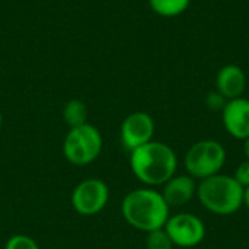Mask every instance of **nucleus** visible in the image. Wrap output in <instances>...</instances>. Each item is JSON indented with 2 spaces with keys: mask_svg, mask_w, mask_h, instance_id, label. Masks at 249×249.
<instances>
[{
  "mask_svg": "<svg viewBox=\"0 0 249 249\" xmlns=\"http://www.w3.org/2000/svg\"><path fill=\"white\" fill-rule=\"evenodd\" d=\"M109 200L108 185L98 178H88L76 185L71 194L73 209L82 216H93L105 209Z\"/></svg>",
  "mask_w": 249,
  "mask_h": 249,
  "instance_id": "423d86ee",
  "label": "nucleus"
},
{
  "mask_svg": "<svg viewBox=\"0 0 249 249\" xmlns=\"http://www.w3.org/2000/svg\"><path fill=\"white\" fill-rule=\"evenodd\" d=\"M206 102H207V105H209L210 109H214V111L222 109V111H223V108H225L228 99H226L222 93H219V92H212V93H209Z\"/></svg>",
  "mask_w": 249,
  "mask_h": 249,
  "instance_id": "dca6fc26",
  "label": "nucleus"
},
{
  "mask_svg": "<svg viewBox=\"0 0 249 249\" xmlns=\"http://www.w3.org/2000/svg\"><path fill=\"white\" fill-rule=\"evenodd\" d=\"M0 127H1V112H0Z\"/></svg>",
  "mask_w": 249,
  "mask_h": 249,
  "instance_id": "aec40b11",
  "label": "nucleus"
},
{
  "mask_svg": "<svg viewBox=\"0 0 249 249\" xmlns=\"http://www.w3.org/2000/svg\"><path fill=\"white\" fill-rule=\"evenodd\" d=\"M172 247H174V242L171 241L169 235L166 233L163 228L147 233V238H146L147 249H172Z\"/></svg>",
  "mask_w": 249,
  "mask_h": 249,
  "instance_id": "4468645a",
  "label": "nucleus"
},
{
  "mask_svg": "<svg viewBox=\"0 0 249 249\" xmlns=\"http://www.w3.org/2000/svg\"><path fill=\"white\" fill-rule=\"evenodd\" d=\"M191 0H149V4L155 13L163 18H174L182 15Z\"/></svg>",
  "mask_w": 249,
  "mask_h": 249,
  "instance_id": "ddd939ff",
  "label": "nucleus"
},
{
  "mask_svg": "<svg viewBox=\"0 0 249 249\" xmlns=\"http://www.w3.org/2000/svg\"><path fill=\"white\" fill-rule=\"evenodd\" d=\"M222 118L228 133L239 140H247L249 137V99L235 98L226 102Z\"/></svg>",
  "mask_w": 249,
  "mask_h": 249,
  "instance_id": "1a4fd4ad",
  "label": "nucleus"
},
{
  "mask_svg": "<svg viewBox=\"0 0 249 249\" xmlns=\"http://www.w3.org/2000/svg\"><path fill=\"white\" fill-rule=\"evenodd\" d=\"M101 150L102 136L96 127L88 123L70 128L63 143L64 158L77 166L89 165L96 160L101 155Z\"/></svg>",
  "mask_w": 249,
  "mask_h": 249,
  "instance_id": "20e7f679",
  "label": "nucleus"
},
{
  "mask_svg": "<svg viewBox=\"0 0 249 249\" xmlns=\"http://www.w3.org/2000/svg\"><path fill=\"white\" fill-rule=\"evenodd\" d=\"M163 198L169 207H181L190 203L196 193H197V185L190 175H179V177H172L166 184H163Z\"/></svg>",
  "mask_w": 249,
  "mask_h": 249,
  "instance_id": "9d476101",
  "label": "nucleus"
},
{
  "mask_svg": "<svg viewBox=\"0 0 249 249\" xmlns=\"http://www.w3.org/2000/svg\"><path fill=\"white\" fill-rule=\"evenodd\" d=\"M174 245L191 248L198 245L206 236L204 223L194 214L181 213L168 219L165 228Z\"/></svg>",
  "mask_w": 249,
  "mask_h": 249,
  "instance_id": "0eeeda50",
  "label": "nucleus"
},
{
  "mask_svg": "<svg viewBox=\"0 0 249 249\" xmlns=\"http://www.w3.org/2000/svg\"><path fill=\"white\" fill-rule=\"evenodd\" d=\"M244 204L249 209V187L244 188Z\"/></svg>",
  "mask_w": 249,
  "mask_h": 249,
  "instance_id": "a211bd4d",
  "label": "nucleus"
},
{
  "mask_svg": "<svg viewBox=\"0 0 249 249\" xmlns=\"http://www.w3.org/2000/svg\"><path fill=\"white\" fill-rule=\"evenodd\" d=\"M133 174L147 185L166 184L177 171L175 152L162 142H149L131 152Z\"/></svg>",
  "mask_w": 249,
  "mask_h": 249,
  "instance_id": "f03ea898",
  "label": "nucleus"
},
{
  "mask_svg": "<svg viewBox=\"0 0 249 249\" xmlns=\"http://www.w3.org/2000/svg\"><path fill=\"white\" fill-rule=\"evenodd\" d=\"M217 92L222 93L228 101L242 96L247 88V76L244 70L236 64H228L222 67L216 77Z\"/></svg>",
  "mask_w": 249,
  "mask_h": 249,
  "instance_id": "9b49d317",
  "label": "nucleus"
},
{
  "mask_svg": "<svg viewBox=\"0 0 249 249\" xmlns=\"http://www.w3.org/2000/svg\"><path fill=\"white\" fill-rule=\"evenodd\" d=\"M245 155H247V158H248L249 160V137L245 140Z\"/></svg>",
  "mask_w": 249,
  "mask_h": 249,
  "instance_id": "6ab92c4d",
  "label": "nucleus"
},
{
  "mask_svg": "<svg viewBox=\"0 0 249 249\" xmlns=\"http://www.w3.org/2000/svg\"><path fill=\"white\" fill-rule=\"evenodd\" d=\"M4 249H39L38 244L26 235H15L9 238Z\"/></svg>",
  "mask_w": 249,
  "mask_h": 249,
  "instance_id": "2eb2a0df",
  "label": "nucleus"
},
{
  "mask_svg": "<svg viewBox=\"0 0 249 249\" xmlns=\"http://www.w3.org/2000/svg\"><path fill=\"white\" fill-rule=\"evenodd\" d=\"M235 179H236L244 188L249 187V160L242 162V163L238 166V169H236V172H235Z\"/></svg>",
  "mask_w": 249,
  "mask_h": 249,
  "instance_id": "f3484780",
  "label": "nucleus"
},
{
  "mask_svg": "<svg viewBox=\"0 0 249 249\" xmlns=\"http://www.w3.org/2000/svg\"><path fill=\"white\" fill-rule=\"evenodd\" d=\"M226 162L225 147L214 140H201L190 147L185 155V168L193 178L206 179L217 175Z\"/></svg>",
  "mask_w": 249,
  "mask_h": 249,
  "instance_id": "39448f33",
  "label": "nucleus"
},
{
  "mask_svg": "<svg viewBox=\"0 0 249 249\" xmlns=\"http://www.w3.org/2000/svg\"><path fill=\"white\" fill-rule=\"evenodd\" d=\"M121 212L128 225L147 233L165 228L169 219V206L162 193L152 188H140L128 193L123 200Z\"/></svg>",
  "mask_w": 249,
  "mask_h": 249,
  "instance_id": "f257e3e1",
  "label": "nucleus"
},
{
  "mask_svg": "<svg viewBox=\"0 0 249 249\" xmlns=\"http://www.w3.org/2000/svg\"><path fill=\"white\" fill-rule=\"evenodd\" d=\"M155 133L153 118L146 112H133L121 124L123 146L133 152L134 149L152 142Z\"/></svg>",
  "mask_w": 249,
  "mask_h": 249,
  "instance_id": "6e6552de",
  "label": "nucleus"
},
{
  "mask_svg": "<svg viewBox=\"0 0 249 249\" xmlns=\"http://www.w3.org/2000/svg\"><path fill=\"white\" fill-rule=\"evenodd\" d=\"M200 203L212 213L228 216L238 212L244 204V187L228 175H213L201 181L197 188Z\"/></svg>",
  "mask_w": 249,
  "mask_h": 249,
  "instance_id": "7ed1b4c3",
  "label": "nucleus"
},
{
  "mask_svg": "<svg viewBox=\"0 0 249 249\" xmlns=\"http://www.w3.org/2000/svg\"><path fill=\"white\" fill-rule=\"evenodd\" d=\"M63 118L70 128L86 124L88 123L86 121L88 120V108H86L85 102H82L80 99L69 101L63 109Z\"/></svg>",
  "mask_w": 249,
  "mask_h": 249,
  "instance_id": "f8f14e48",
  "label": "nucleus"
}]
</instances>
